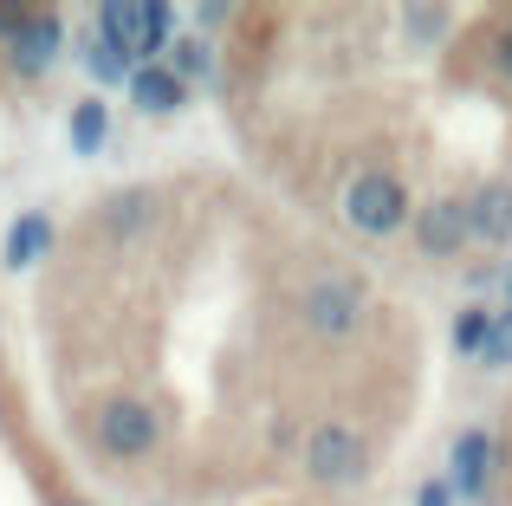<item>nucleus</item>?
Segmentation results:
<instances>
[{"label":"nucleus","instance_id":"obj_8","mask_svg":"<svg viewBox=\"0 0 512 506\" xmlns=\"http://www.w3.org/2000/svg\"><path fill=\"white\" fill-rule=\"evenodd\" d=\"M467 228H474V241L512 247V182H487V189H474V202H467Z\"/></svg>","mask_w":512,"mask_h":506},{"label":"nucleus","instance_id":"obj_13","mask_svg":"<svg viewBox=\"0 0 512 506\" xmlns=\"http://www.w3.org/2000/svg\"><path fill=\"white\" fill-rule=\"evenodd\" d=\"M85 65H91V78H98V85H117V78L137 72V65H130L124 52L111 46V39H91V46H85Z\"/></svg>","mask_w":512,"mask_h":506},{"label":"nucleus","instance_id":"obj_3","mask_svg":"<svg viewBox=\"0 0 512 506\" xmlns=\"http://www.w3.org/2000/svg\"><path fill=\"white\" fill-rule=\"evenodd\" d=\"M305 474L318 487H350L363 474V435L344 429V422H325V429L305 435Z\"/></svg>","mask_w":512,"mask_h":506},{"label":"nucleus","instance_id":"obj_7","mask_svg":"<svg viewBox=\"0 0 512 506\" xmlns=\"http://www.w3.org/2000/svg\"><path fill=\"white\" fill-rule=\"evenodd\" d=\"M59 39H65V26H59V13H33V20L20 26V39L7 46V59H13V72L20 78H39L52 59H59Z\"/></svg>","mask_w":512,"mask_h":506},{"label":"nucleus","instance_id":"obj_6","mask_svg":"<svg viewBox=\"0 0 512 506\" xmlns=\"http://www.w3.org/2000/svg\"><path fill=\"white\" fill-rule=\"evenodd\" d=\"M467 241H474V228H467V202L435 195V202L415 208V247H422L428 260H454Z\"/></svg>","mask_w":512,"mask_h":506},{"label":"nucleus","instance_id":"obj_9","mask_svg":"<svg viewBox=\"0 0 512 506\" xmlns=\"http://www.w3.org/2000/svg\"><path fill=\"white\" fill-rule=\"evenodd\" d=\"M487 474H493V442H487V429H467L461 442H454V481H448V494L480 500V494H487Z\"/></svg>","mask_w":512,"mask_h":506},{"label":"nucleus","instance_id":"obj_4","mask_svg":"<svg viewBox=\"0 0 512 506\" xmlns=\"http://www.w3.org/2000/svg\"><path fill=\"white\" fill-rule=\"evenodd\" d=\"M98 442H104V455H117V461H143L156 448L150 403H137V396H111V403L98 409Z\"/></svg>","mask_w":512,"mask_h":506},{"label":"nucleus","instance_id":"obj_17","mask_svg":"<svg viewBox=\"0 0 512 506\" xmlns=\"http://www.w3.org/2000/svg\"><path fill=\"white\" fill-rule=\"evenodd\" d=\"M487 325H493V318L480 312V305H467V312L454 318V351H474V357H480V344H487Z\"/></svg>","mask_w":512,"mask_h":506},{"label":"nucleus","instance_id":"obj_14","mask_svg":"<svg viewBox=\"0 0 512 506\" xmlns=\"http://www.w3.org/2000/svg\"><path fill=\"white\" fill-rule=\"evenodd\" d=\"M111 228L124 234V241H130L137 228H150V195H143V189H124V195L111 202Z\"/></svg>","mask_w":512,"mask_h":506},{"label":"nucleus","instance_id":"obj_1","mask_svg":"<svg viewBox=\"0 0 512 506\" xmlns=\"http://www.w3.org/2000/svg\"><path fill=\"white\" fill-rule=\"evenodd\" d=\"M98 39H111L130 65H156V52L175 46V7L169 0H104Z\"/></svg>","mask_w":512,"mask_h":506},{"label":"nucleus","instance_id":"obj_23","mask_svg":"<svg viewBox=\"0 0 512 506\" xmlns=\"http://www.w3.org/2000/svg\"><path fill=\"white\" fill-rule=\"evenodd\" d=\"M506 299H512V286H506Z\"/></svg>","mask_w":512,"mask_h":506},{"label":"nucleus","instance_id":"obj_20","mask_svg":"<svg viewBox=\"0 0 512 506\" xmlns=\"http://www.w3.org/2000/svg\"><path fill=\"white\" fill-rule=\"evenodd\" d=\"M415 506H454V494H448V481H428L422 494H415Z\"/></svg>","mask_w":512,"mask_h":506},{"label":"nucleus","instance_id":"obj_10","mask_svg":"<svg viewBox=\"0 0 512 506\" xmlns=\"http://www.w3.org/2000/svg\"><path fill=\"white\" fill-rule=\"evenodd\" d=\"M124 85H130V98H137V111H150V117H169V111L188 104V85L169 72V65H137Z\"/></svg>","mask_w":512,"mask_h":506},{"label":"nucleus","instance_id":"obj_21","mask_svg":"<svg viewBox=\"0 0 512 506\" xmlns=\"http://www.w3.org/2000/svg\"><path fill=\"white\" fill-rule=\"evenodd\" d=\"M500 65H506V72H512V26H506V33H500Z\"/></svg>","mask_w":512,"mask_h":506},{"label":"nucleus","instance_id":"obj_22","mask_svg":"<svg viewBox=\"0 0 512 506\" xmlns=\"http://www.w3.org/2000/svg\"><path fill=\"white\" fill-rule=\"evenodd\" d=\"M65 506H85V500H65Z\"/></svg>","mask_w":512,"mask_h":506},{"label":"nucleus","instance_id":"obj_11","mask_svg":"<svg viewBox=\"0 0 512 506\" xmlns=\"http://www.w3.org/2000/svg\"><path fill=\"white\" fill-rule=\"evenodd\" d=\"M46 247H52V221H46V208H26L20 221L7 228V273H26V266H39L46 260Z\"/></svg>","mask_w":512,"mask_h":506},{"label":"nucleus","instance_id":"obj_15","mask_svg":"<svg viewBox=\"0 0 512 506\" xmlns=\"http://www.w3.org/2000/svg\"><path fill=\"white\" fill-rule=\"evenodd\" d=\"M175 78H201V85H208L214 78V59H208V46H201V39H175Z\"/></svg>","mask_w":512,"mask_h":506},{"label":"nucleus","instance_id":"obj_12","mask_svg":"<svg viewBox=\"0 0 512 506\" xmlns=\"http://www.w3.org/2000/svg\"><path fill=\"white\" fill-rule=\"evenodd\" d=\"M104 137H111V111H104L98 98L72 104V150H78V156H98Z\"/></svg>","mask_w":512,"mask_h":506},{"label":"nucleus","instance_id":"obj_19","mask_svg":"<svg viewBox=\"0 0 512 506\" xmlns=\"http://www.w3.org/2000/svg\"><path fill=\"white\" fill-rule=\"evenodd\" d=\"M26 20H33V7H20V0H0V46H13Z\"/></svg>","mask_w":512,"mask_h":506},{"label":"nucleus","instance_id":"obj_2","mask_svg":"<svg viewBox=\"0 0 512 506\" xmlns=\"http://www.w3.org/2000/svg\"><path fill=\"white\" fill-rule=\"evenodd\" d=\"M344 221L357 234H396L409 221V189H402L389 169H363L344 189Z\"/></svg>","mask_w":512,"mask_h":506},{"label":"nucleus","instance_id":"obj_18","mask_svg":"<svg viewBox=\"0 0 512 506\" xmlns=\"http://www.w3.org/2000/svg\"><path fill=\"white\" fill-rule=\"evenodd\" d=\"M480 364H493V370H506V364H512V312L487 325V344H480Z\"/></svg>","mask_w":512,"mask_h":506},{"label":"nucleus","instance_id":"obj_16","mask_svg":"<svg viewBox=\"0 0 512 506\" xmlns=\"http://www.w3.org/2000/svg\"><path fill=\"white\" fill-rule=\"evenodd\" d=\"M402 33L422 39V46H435V39L448 33V7H409V13H402Z\"/></svg>","mask_w":512,"mask_h":506},{"label":"nucleus","instance_id":"obj_5","mask_svg":"<svg viewBox=\"0 0 512 506\" xmlns=\"http://www.w3.org/2000/svg\"><path fill=\"white\" fill-rule=\"evenodd\" d=\"M299 312L318 338H350L363 325V286L357 279H318V286H305Z\"/></svg>","mask_w":512,"mask_h":506}]
</instances>
